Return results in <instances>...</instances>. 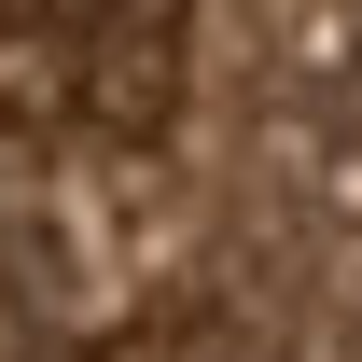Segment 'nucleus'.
I'll return each instance as SVG.
<instances>
[{"mask_svg": "<svg viewBox=\"0 0 362 362\" xmlns=\"http://www.w3.org/2000/svg\"><path fill=\"white\" fill-rule=\"evenodd\" d=\"M0 362H362V0H0Z\"/></svg>", "mask_w": 362, "mask_h": 362, "instance_id": "1", "label": "nucleus"}]
</instances>
